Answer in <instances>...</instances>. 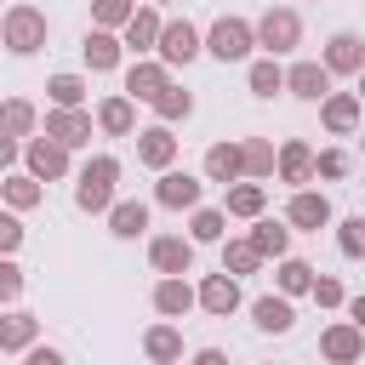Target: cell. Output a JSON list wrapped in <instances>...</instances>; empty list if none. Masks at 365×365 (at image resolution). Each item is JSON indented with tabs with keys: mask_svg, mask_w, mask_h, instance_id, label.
Wrapping results in <instances>:
<instances>
[{
	"mask_svg": "<svg viewBox=\"0 0 365 365\" xmlns=\"http://www.w3.org/2000/svg\"><path fill=\"white\" fill-rule=\"evenodd\" d=\"M114 182H120V160H114V154L86 160L80 188H74V205H80V211H114Z\"/></svg>",
	"mask_w": 365,
	"mask_h": 365,
	"instance_id": "cell-1",
	"label": "cell"
},
{
	"mask_svg": "<svg viewBox=\"0 0 365 365\" xmlns=\"http://www.w3.org/2000/svg\"><path fill=\"white\" fill-rule=\"evenodd\" d=\"M251 46H257V23H245V17H217L211 34H205V51L217 63H240Z\"/></svg>",
	"mask_w": 365,
	"mask_h": 365,
	"instance_id": "cell-2",
	"label": "cell"
},
{
	"mask_svg": "<svg viewBox=\"0 0 365 365\" xmlns=\"http://www.w3.org/2000/svg\"><path fill=\"white\" fill-rule=\"evenodd\" d=\"M302 40V17L291 11V6H268L262 17H257V46L268 51V57H279V51H291Z\"/></svg>",
	"mask_w": 365,
	"mask_h": 365,
	"instance_id": "cell-3",
	"label": "cell"
},
{
	"mask_svg": "<svg viewBox=\"0 0 365 365\" xmlns=\"http://www.w3.org/2000/svg\"><path fill=\"white\" fill-rule=\"evenodd\" d=\"M6 46L17 51V57H29V51H40L46 46V11H34V6H11L6 11Z\"/></svg>",
	"mask_w": 365,
	"mask_h": 365,
	"instance_id": "cell-4",
	"label": "cell"
},
{
	"mask_svg": "<svg viewBox=\"0 0 365 365\" xmlns=\"http://www.w3.org/2000/svg\"><path fill=\"white\" fill-rule=\"evenodd\" d=\"M23 160H29V177H40V182H57L68 171V148L57 137H29L23 143Z\"/></svg>",
	"mask_w": 365,
	"mask_h": 365,
	"instance_id": "cell-5",
	"label": "cell"
},
{
	"mask_svg": "<svg viewBox=\"0 0 365 365\" xmlns=\"http://www.w3.org/2000/svg\"><path fill=\"white\" fill-rule=\"evenodd\" d=\"M200 29L188 23V17H177V23H165V34H160V63L165 68H177V63H194L200 57Z\"/></svg>",
	"mask_w": 365,
	"mask_h": 365,
	"instance_id": "cell-6",
	"label": "cell"
},
{
	"mask_svg": "<svg viewBox=\"0 0 365 365\" xmlns=\"http://www.w3.org/2000/svg\"><path fill=\"white\" fill-rule=\"evenodd\" d=\"M285 91L302 97V103H325V97H331V68L314 63V57H308V63H291V68H285Z\"/></svg>",
	"mask_w": 365,
	"mask_h": 365,
	"instance_id": "cell-7",
	"label": "cell"
},
{
	"mask_svg": "<svg viewBox=\"0 0 365 365\" xmlns=\"http://www.w3.org/2000/svg\"><path fill=\"white\" fill-rule=\"evenodd\" d=\"M200 194H205V182L188 171H160V182H154V200L171 211H200Z\"/></svg>",
	"mask_w": 365,
	"mask_h": 365,
	"instance_id": "cell-8",
	"label": "cell"
},
{
	"mask_svg": "<svg viewBox=\"0 0 365 365\" xmlns=\"http://www.w3.org/2000/svg\"><path fill=\"white\" fill-rule=\"evenodd\" d=\"M319 177V154L308 148V143H279V182H291V188H302V182H314Z\"/></svg>",
	"mask_w": 365,
	"mask_h": 365,
	"instance_id": "cell-9",
	"label": "cell"
},
{
	"mask_svg": "<svg viewBox=\"0 0 365 365\" xmlns=\"http://www.w3.org/2000/svg\"><path fill=\"white\" fill-rule=\"evenodd\" d=\"M285 222H291V228L319 234V228L331 222V200H325V194H314V188H297V194H291V205H285Z\"/></svg>",
	"mask_w": 365,
	"mask_h": 365,
	"instance_id": "cell-10",
	"label": "cell"
},
{
	"mask_svg": "<svg viewBox=\"0 0 365 365\" xmlns=\"http://www.w3.org/2000/svg\"><path fill=\"white\" fill-rule=\"evenodd\" d=\"M148 262H154L160 274H188V268H194V240L160 234V240H148Z\"/></svg>",
	"mask_w": 365,
	"mask_h": 365,
	"instance_id": "cell-11",
	"label": "cell"
},
{
	"mask_svg": "<svg viewBox=\"0 0 365 365\" xmlns=\"http://www.w3.org/2000/svg\"><path fill=\"white\" fill-rule=\"evenodd\" d=\"M319 354H325L331 365H354V359L365 354V331H359L354 319H342V325H331V331L319 336Z\"/></svg>",
	"mask_w": 365,
	"mask_h": 365,
	"instance_id": "cell-12",
	"label": "cell"
},
{
	"mask_svg": "<svg viewBox=\"0 0 365 365\" xmlns=\"http://www.w3.org/2000/svg\"><path fill=\"white\" fill-rule=\"evenodd\" d=\"M325 68H331V74H365V40L348 34V29L331 34V40H325Z\"/></svg>",
	"mask_w": 365,
	"mask_h": 365,
	"instance_id": "cell-13",
	"label": "cell"
},
{
	"mask_svg": "<svg viewBox=\"0 0 365 365\" xmlns=\"http://www.w3.org/2000/svg\"><path fill=\"white\" fill-rule=\"evenodd\" d=\"M165 86H171L165 63H148V57H137V63L125 68V97H137V103H154Z\"/></svg>",
	"mask_w": 365,
	"mask_h": 365,
	"instance_id": "cell-14",
	"label": "cell"
},
{
	"mask_svg": "<svg viewBox=\"0 0 365 365\" xmlns=\"http://www.w3.org/2000/svg\"><path fill=\"white\" fill-rule=\"evenodd\" d=\"M46 137H57L63 148H80V143H91V114L86 108H51L46 114Z\"/></svg>",
	"mask_w": 365,
	"mask_h": 365,
	"instance_id": "cell-15",
	"label": "cell"
},
{
	"mask_svg": "<svg viewBox=\"0 0 365 365\" xmlns=\"http://www.w3.org/2000/svg\"><path fill=\"white\" fill-rule=\"evenodd\" d=\"M205 177L222 182V188L240 182V177H245V148H240V143H211V148H205Z\"/></svg>",
	"mask_w": 365,
	"mask_h": 365,
	"instance_id": "cell-16",
	"label": "cell"
},
{
	"mask_svg": "<svg viewBox=\"0 0 365 365\" xmlns=\"http://www.w3.org/2000/svg\"><path fill=\"white\" fill-rule=\"evenodd\" d=\"M319 120H325V131L348 137V131L359 125V91H331V97L319 103Z\"/></svg>",
	"mask_w": 365,
	"mask_h": 365,
	"instance_id": "cell-17",
	"label": "cell"
},
{
	"mask_svg": "<svg viewBox=\"0 0 365 365\" xmlns=\"http://www.w3.org/2000/svg\"><path fill=\"white\" fill-rule=\"evenodd\" d=\"M137 160H143V165H154V171H171V160H177V137H171L165 125L137 131Z\"/></svg>",
	"mask_w": 365,
	"mask_h": 365,
	"instance_id": "cell-18",
	"label": "cell"
},
{
	"mask_svg": "<svg viewBox=\"0 0 365 365\" xmlns=\"http://www.w3.org/2000/svg\"><path fill=\"white\" fill-rule=\"evenodd\" d=\"M194 302H200V291H188V279H182V274H165V279L154 285V308H160L165 319H182Z\"/></svg>",
	"mask_w": 365,
	"mask_h": 365,
	"instance_id": "cell-19",
	"label": "cell"
},
{
	"mask_svg": "<svg viewBox=\"0 0 365 365\" xmlns=\"http://www.w3.org/2000/svg\"><path fill=\"white\" fill-rule=\"evenodd\" d=\"M200 308L205 314H217V319H228L234 308H240V285H234V274L222 268V274H211L205 285H200Z\"/></svg>",
	"mask_w": 365,
	"mask_h": 365,
	"instance_id": "cell-20",
	"label": "cell"
},
{
	"mask_svg": "<svg viewBox=\"0 0 365 365\" xmlns=\"http://www.w3.org/2000/svg\"><path fill=\"white\" fill-rule=\"evenodd\" d=\"M251 319H257V331L285 336V331L297 325V308H291V297H257V302H251Z\"/></svg>",
	"mask_w": 365,
	"mask_h": 365,
	"instance_id": "cell-21",
	"label": "cell"
},
{
	"mask_svg": "<svg viewBox=\"0 0 365 365\" xmlns=\"http://www.w3.org/2000/svg\"><path fill=\"white\" fill-rule=\"evenodd\" d=\"M143 228H148V205H143V200H114V211H108V234L137 240Z\"/></svg>",
	"mask_w": 365,
	"mask_h": 365,
	"instance_id": "cell-22",
	"label": "cell"
},
{
	"mask_svg": "<svg viewBox=\"0 0 365 365\" xmlns=\"http://www.w3.org/2000/svg\"><path fill=\"white\" fill-rule=\"evenodd\" d=\"M160 34H165V23L154 17V11H137L131 23H125V46L143 57V51H160Z\"/></svg>",
	"mask_w": 365,
	"mask_h": 365,
	"instance_id": "cell-23",
	"label": "cell"
},
{
	"mask_svg": "<svg viewBox=\"0 0 365 365\" xmlns=\"http://www.w3.org/2000/svg\"><path fill=\"white\" fill-rule=\"evenodd\" d=\"M137 97H108L103 108H97V125L108 131V137H131V125H137V108H131Z\"/></svg>",
	"mask_w": 365,
	"mask_h": 365,
	"instance_id": "cell-24",
	"label": "cell"
},
{
	"mask_svg": "<svg viewBox=\"0 0 365 365\" xmlns=\"http://www.w3.org/2000/svg\"><path fill=\"white\" fill-rule=\"evenodd\" d=\"M80 51H86V63H91V68H97V74H108V68H114V63H120V40H114V34H108V29H91V34H86V46H80Z\"/></svg>",
	"mask_w": 365,
	"mask_h": 365,
	"instance_id": "cell-25",
	"label": "cell"
},
{
	"mask_svg": "<svg viewBox=\"0 0 365 365\" xmlns=\"http://www.w3.org/2000/svg\"><path fill=\"white\" fill-rule=\"evenodd\" d=\"M262 205H268L262 182H234V188H228V205H222V211H228V217H251V222H257V217H262Z\"/></svg>",
	"mask_w": 365,
	"mask_h": 365,
	"instance_id": "cell-26",
	"label": "cell"
},
{
	"mask_svg": "<svg viewBox=\"0 0 365 365\" xmlns=\"http://www.w3.org/2000/svg\"><path fill=\"white\" fill-rule=\"evenodd\" d=\"M251 245H257L262 257H285V251H291V228H285V222H274V217H257Z\"/></svg>",
	"mask_w": 365,
	"mask_h": 365,
	"instance_id": "cell-27",
	"label": "cell"
},
{
	"mask_svg": "<svg viewBox=\"0 0 365 365\" xmlns=\"http://www.w3.org/2000/svg\"><path fill=\"white\" fill-rule=\"evenodd\" d=\"M143 354H148L154 365H177V359H182V336H177L171 325H154V331L143 336Z\"/></svg>",
	"mask_w": 365,
	"mask_h": 365,
	"instance_id": "cell-28",
	"label": "cell"
},
{
	"mask_svg": "<svg viewBox=\"0 0 365 365\" xmlns=\"http://www.w3.org/2000/svg\"><path fill=\"white\" fill-rule=\"evenodd\" d=\"M29 131H34V108H29L23 97H11V103H6V154H17Z\"/></svg>",
	"mask_w": 365,
	"mask_h": 365,
	"instance_id": "cell-29",
	"label": "cell"
},
{
	"mask_svg": "<svg viewBox=\"0 0 365 365\" xmlns=\"http://www.w3.org/2000/svg\"><path fill=\"white\" fill-rule=\"evenodd\" d=\"M46 97H51V108H80L86 103V80L80 74H51L46 80Z\"/></svg>",
	"mask_w": 365,
	"mask_h": 365,
	"instance_id": "cell-30",
	"label": "cell"
},
{
	"mask_svg": "<svg viewBox=\"0 0 365 365\" xmlns=\"http://www.w3.org/2000/svg\"><path fill=\"white\" fill-rule=\"evenodd\" d=\"M240 148H245V177H274L279 154H274V143H268V137H245Z\"/></svg>",
	"mask_w": 365,
	"mask_h": 365,
	"instance_id": "cell-31",
	"label": "cell"
},
{
	"mask_svg": "<svg viewBox=\"0 0 365 365\" xmlns=\"http://www.w3.org/2000/svg\"><path fill=\"white\" fill-rule=\"evenodd\" d=\"M314 279H319V274H314L302 257H285V262H279V297H302V291H314Z\"/></svg>",
	"mask_w": 365,
	"mask_h": 365,
	"instance_id": "cell-32",
	"label": "cell"
},
{
	"mask_svg": "<svg viewBox=\"0 0 365 365\" xmlns=\"http://www.w3.org/2000/svg\"><path fill=\"white\" fill-rule=\"evenodd\" d=\"M222 228H228V211L200 205V211H194V222H188V240H194V245H211V240H222Z\"/></svg>",
	"mask_w": 365,
	"mask_h": 365,
	"instance_id": "cell-33",
	"label": "cell"
},
{
	"mask_svg": "<svg viewBox=\"0 0 365 365\" xmlns=\"http://www.w3.org/2000/svg\"><path fill=\"white\" fill-rule=\"evenodd\" d=\"M257 262H262V251H257L251 240H228V245H222V268H228L234 279H240V274H257Z\"/></svg>",
	"mask_w": 365,
	"mask_h": 365,
	"instance_id": "cell-34",
	"label": "cell"
},
{
	"mask_svg": "<svg viewBox=\"0 0 365 365\" xmlns=\"http://www.w3.org/2000/svg\"><path fill=\"white\" fill-rule=\"evenodd\" d=\"M34 342V314H6V325H0V348L6 354H23Z\"/></svg>",
	"mask_w": 365,
	"mask_h": 365,
	"instance_id": "cell-35",
	"label": "cell"
},
{
	"mask_svg": "<svg viewBox=\"0 0 365 365\" xmlns=\"http://www.w3.org/2000/svg\"><path fill=\"white\" fill-rule=\"evenodd\" d=\"M245 80H251V91H257V97H274V91H285V68H279L274 57L251 63V74H245Z\"/></svg>",
	"mask_w": 365,
	"mask_h": 365,
	"instance_id": "cell-36",
	"label": "cell"
},
{
	"mask_svg": "<svg viewBox=\"0 0 365 365\" xmlns=\"http://www.w3.org/2000/svg\"><path fill=\"white\" fill-rule=\"evenodd\" d=\"M154 114H160L165 125H171V120H188V114H194V97H188V91H177V86H165V91L154 97Z\"/></svg>",
	"mask_w": 365,
	"mask_h": 365,
	"instance_id": "cell-37",
	"label": "cell"
},
{
	"mask_svg": "<svg viewBox=\"0 0 365 365\" xmlns=\"http://www.w3.org/2000/svg\"><path fill=\"white\" fill-rule=\"evenodd\" d=\"M91 17H97V29H125L137 17V6L131 0H91Z\"/></svg>",
	"mask_w": 365,
	"mask_h": 365,
	"instance_id": "cell-38",
	"label": "cell"
},
{
	"mask_svg": "<svg viewBox=\"0 0 365 365\" xmlns=\"http://www.w3.org/2000/svg\"><path fill=\"white\" fill-rule=\"evenodd\" d=\"M336 251H342V257H365V217H342V228H336Z\"/></svg>",
	"mask_w": 365,
	"mask_h": 365,
	"instance_id": "cell-39",
	"label": "cell"
},
{
	"mask_svg": "<svg viewBox=\"0 0 365 365\" xmlns=\"http://www.w3.org/2000/svg\"><path fill=\"white\" fill-rule=\"evenodd\" d=\"M6 200H11L17 211H23V205H34V200H40V177H23V171H17V177H6Z\"/></svg>",
	"mask_w": 365,
	"mask_h": 365,
	"instance_id": "cell-40",
	"label": "cell"
},
{
	"mask_svg": "<svg viewBox=\"0 0 365 365\" xmlns=\"http://www.w3.org/2000/svg\"><path fill=\"white\" fill-rule=\"evenodd\" d=\"M319 177H325V182L348 177V154H342V148H325V154H319Z\"/></svg>",
	"mask_w": 365,
	"mask_h": 365,
	"instance_id": "cell-41",
	"label": "cell"
},
{
	"mask_svg": "<svg viewBox=\"0 0 365 365\" xmlns=\"http://www.w3.org/2000/svg\"><path fill=\"white\" fill-rule=\"evenodd\" d=\"M308 297H314V302H319V308H336V302H342V285H336V279H331V274H319V279H314V291H308Z\"/></svg>",
	"mask_w": 365,
	"mask_h": 365,
	"instance_id": "cell-42",
	"label": "cell"
},
{
	"mask_svg": "<svg viewBox=\"0 0 365 365\" xmlns=\"http://www.w3.org/2000/svg\"><path fill=\"white\" fill-rule=\"evenodd\" d=\"M17 291H23V268H17V262H0V297L11 302Z\"/></svg>",
	"mask_w": 365,
	"mask_h": 365,
	"instance_id": "cell-43",
	"label": "cell"
},
{
	"mask_svg": "<svg viewBox=\"0 0 365 365\" xmlns=\"http://www.w3.org/2000/svg\"><path fill=\"white\" fill-rule=\"evenodd\" d=\"M0 245H6V251L23 245V222H17V217H0Z\"/></svg>",
	"mask_w": 365,
	"mask_h": 365,
	"instance_id": "cell-44",
	"label": "cell"
},
{
	"mask_svg": "<svg viewBox=\"0 0 365 365\" xmlns=\"http://www.w3.org/2000/svg\"><path fill=\"white\" fill-rule=\"evenodd\" d=\"M23 365H68V359H63L57 348H29V359H23Z\"/></svg>",
	"mask_w": 365,
	"mask_h": 365,
	"instance_id": "cell-45",
	"label": "cell"
},
{
	"mask_svg": "<svg viewBox=\"0 0 365 365\" xmlns=\"http://www.w3.org/2000/svg\"><path fill=\"white\" fill-rule=\"evenodd\" d=\"M194 365H228V354H222V348H200V354H194Z\"/></svg>",
	"mask_w": 365,
	"mask_h": 365,
	"instance_id": "cell-46",
	"label": "cell"
},
{
	"mask_svg": "<svg viewBox=\"0 0 365 365\" xmlns=\"http://www.w3.org/2000/svg\"><path fill=\"white\" fill-rule=\"evenodd\" d=\"M348 319H354V325L365 331V297H354V302H348Z\"/></svg>",
	"mask_w": 365,
	"mask_h": 365,
	"instance_id": "cell-47",
	"label": "cell"
},
{
	"mask_svg": "<svg viewBox=\"0 0 365 365\" xmlns=\"http://www.w3.org/2000/svg\"><path fill=\"white\" fill-rule=\"evenodd\" d=\"M359 97H365V74H359Z\"/></svg>",
	"mask_w": 365,
	"mask_h": 365,
	"instance_id": "cell-48",
	"label": "cell"
},
{
	"mask_svg": "<svg viewBox=\"0 0 365 365\" xmlns=\"http://www.w3.org/2000/svg\"><path fill=\"white\" fill-rule=\"evenodd\" d=\"M154 6H171V0H154Z\"/></svg>",
	"mask_w": 365,
	"mask_h": 365,
	"instance_id": "cell-49",
	"label": "cell"
},
{
	"mask_svg": "<svg viewBox=\"0 0 365 365\" xmlns=\"http://www.w3.org/2000/svg\"><path fill=\"white\" fill-rule=\"evenodd\" d=\"M359 148H365V137H359Z\"/></svg>",
	"mask_w": 365,
	"mask_h": 365,
	"instance_id": "cell-50",
	"label": "cell"
}]
</instances>
